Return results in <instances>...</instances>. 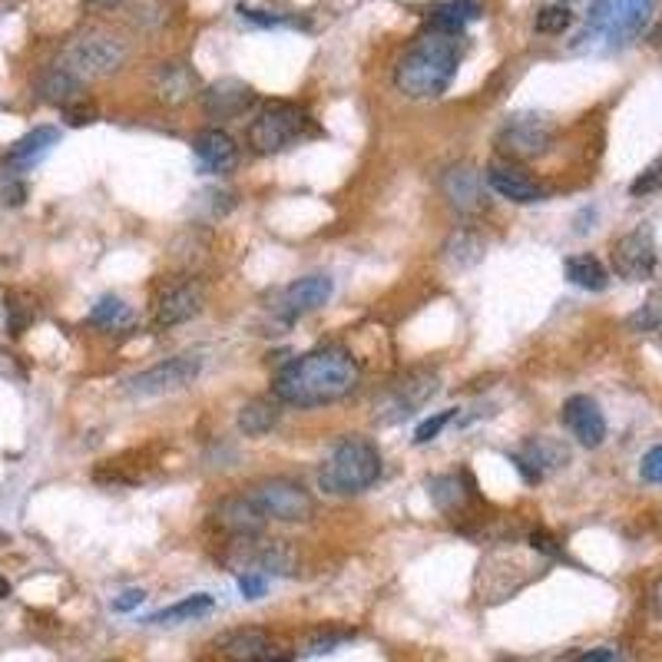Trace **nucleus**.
I'll list each match as a JSON object with an SVG mask.
<instances>
[{"instance_id": "1", "label": "nucleus", "mask_w": 662, "mask_h": 662, "mask_svg": "<svg viewBox=\"0 0 662 662\" xmlns=\"http://www.w3.org/2000/svg\"><path fill=\"white\" fill-rule=\"evenodd\" d=\"M361 381L358 361L342 345L315 348L295 361H288L275 375V398L292 408H322L348 398Z\"/></svg>"}, {"instance_id": "2", "label": "nucleus", "mask_w": 662, "mask_h": 662, "mask_svg": "<svg viewBox=\"0 0 662 662\" xmlns=\"http://www.w3.org/2000/svg\"><path fill=\"white\" fill-rule=\"evenodd\" d=\"M460 67V37L428 30L418 37L395 67V86L411 100H438L450 90Z\"/></svg>"}, {"instance_id": "3", "label": "nucleus", "mask_w": 662, "mask_h": 662, "mask_svg": "<svg viewBox=\"0 0 662 662\" xmlns=\"http://www.w3.org/2000/svg\"><path fill=\"white\" fill-rule=\"evenodd\" d=\"M660 0H593L573 50L580 53H610L633 43L656 17Z\"/></svg>"}, {"instance_id": "4", "label": "nucleus", "mask_w": 662, "mask_h": 662, "mask_svg": "<svg viewBox=\"0 0 662 662\" xmlns=\"http://www.w3.org/2000/svg\"><path fill=\"white\" fill-rule=\"evenodd\" d=\"M381 477V454L375 444L345 438L318 467V487L335 497H355Z\"/></svg>"}, {"instance_id": "5", "label": "nucleus", "mask_w": 662, "mask_h": 662, "mask_svg": "<svg viewBox=\"0 0 662 662\" xmlns=\"http://www.w3.org/2000/svg\"><path fill=\"white\" fill-rule=\"evenodd\" d=\"M308 123H312V116L298 103H288V100L265 103L262 113L255 116V123L248 126V146L258 156L282 153L285 146L298 143L308 133Z\"/></svg>"}, {"instance_id": "6", "label": "nucleus", "mask_w": 662, "mask_h": 662, "mask_svg": "<svg viewBox=\"0 0 662 662\" xmlns=\"http://www.w3.org/2000/svg\"><path fill=\"white\" fill-rule=\"evenodd\" d=\"M130 50L120 37L113 33H86L67 50V70L80 80H100L113 77L126 63Z\"/></svg>"}, {"instance_id": "7", "label": "nucleus", "mask_w": 662, "mask_h": 662, "mask_svg": "<svg viewBox=\"0 0 662 662\" xmlns=\"http://www.w3.org/2000/svg\"><path fill=\"white\" fill-rule=\"evenodd\" d=\"M203 365H206V358L200 352H186V355L166 358V361L140 371V375H133L126 381V395H133V398H160V395H170V391H183L203 375Z\"/></svg>"}, {"instance_id": "8", "label": "nucleus", "mask_w": 662, "mask_h": 662, "mask_svg": "<svg viewBox=\"0 0 662 662\" xmlns=\"http://www.w3.org/2000/svg\"><path fill=\"white\" fill-rule=\"evenodd\" d=\"M553 120L543 113H513L497 130V150L507 160H537L553 146Z\"/></svg>"}, {"instance_id": "9", "label": "nucleus", "mask_w": 662, "mask_h": 662, "mask_svg": "<svg viewBox=\"0 0 662 662\" xmlns=\"http://www.w3.org/2000/svg\"><path fill=\"white\" fill-rule=\"evenodd\" d=\"M248 500L268 517V520H282V523H302L312 517L315 503H312V493L295 483V480H285V477H272V480H262L258 487L248 490Z\"/></svg>"}, {"instance_id": "10", "label": "nucleus", "mask_w": 662, "mask_h": 662, "mask_svg": "<svg viewBox=\"0 0 662 662\" xmlns=\"http://www.w3.org/2000/svg\"><path fill=\"white\" fill-rule=\"evenodd\" d=\"M435 391H438V375L435 371H428V368L408 371L391 388H385V395L378 401V418L395 425V421L408 418L415 408H421Z\"/></svg>"}, {"instance_id": "11", "label": "nucleus", "mask_w": 662, "mask_h": 662, "mask_svg": "<svg viewBox=\"0 0 662 662\" xmlns=\"http://www.w3.org/2000/svg\"><path fill=\"white\" fill-rule=\"evenodd\" d=\"M660 265V255H656V242H653V228L650 225H640L627 235L617 238L613 245V272L627 282H646L653 278Z\"/></svg>"}, {"instance_id": "12", "label": "nucleus", "mask_w": 662, "mask_h": 662, "mask_svg": "<svg viewBox=\"0 0 662 662\" xmlns=\"http://www.w3.org/2000/svg\"><path fill=\"white\" fill-rule=\"evenodd\" d=\"M335 292V282L328 275H302L292 285H285L275 298V315L282 322H298L308 312H318Z\"/></svg>"}, {"instance_id": "13", "label": "nucleus", "mask_w": 662, "mask_h": 662, "mask_svg": "<svg viewBox=\"0 0 662 662\" xmlns=\"http://www.w3.org/2000/svg\"><path fill=\"white\" fill-rule=\"evenodd\" d=\"M220 653L228 662H292L288 653L275 650L268 630L262 627H238L220 640Z\"/></svg>"}, {"instance_id": "14", "label": "nucleus", "mask_w": 662, "mask_h": 662, "mask_svg": "<svg viewBox=\"0 0 662 662\" xmlns=\"http://www.w3.org/2000/svg\"><path fill=\"white\" fill-rule=\"evenodd\" d=\"M441 193L457 216H480L487 210L480 176L470 163H457L441 176Z\"/></svg>"}, {"instance_id": "15", "label": "nucleus", "mask_w": 662, "mask_h": 662, "mask_svg": "<svg viewBox=\"0 0 662 662\" xmlns=\"http://www.w3.org/2000/svg\"><path fill=\"white\" fill-rule=\"evenodd\" d=\"M487 186H490L500 200L517 203V206H533V203H543V200H547V190H543L533 176H527L520 166H513V163H490V170H487Z\"/></svg>"}, {"instance_id": "16", "label": "nucleus", "mask_w": 662, "mask_h": 662, "mask_svg": "<svg viewBox=\"0 0 662 662\" xmlns=\"http://www.w3.org/2000/svg\"><path fill=\"white\" fill-rule=\"evenodd\" d=\"M203 312V292L196 282H170L160 298H156V325L160 328H176Z\"/></svg>"}, {"instance_id": "17", "label": "nucleus", "mask_w": 662, "mask_h": 662, "mask_svg": "<svg viewBox=\"0 0 662 662\" xmlns=\"http://www.w3.org/2000/svg\"><path fill=\"white\" fill-rule=\"evenodd\" d=\"M252 103H255V90L235 77H222L203 90V110L213 120H235V116L248 113Z\"/></svg>"}, {"instance_id": "18", "label": "nucleus", "mask_w": 662, "mask_h": 662, "mask_svg": "<svg viewBox=\"0 0 662 662\" xmlns=\"http://www.w3.org/2000/svg\"><path fill=\"white\" fill-rule=\"evenodd\" d=\"M563 421H567L570 435L577 438V444H583L587 450L607 441V418H603L600 405L587 395H573L563 405Z\"/></svg>"}, {"instance_id": "19", "label": "nucleus", "mask_w": 662, "mask_h": 662, "mask_svg": "<svg viewBox=\"0 0 662 662\" xmlns=\"http://www.w3.org/2000/svg\"><path fill=\"white\" fill-rule=\"evenodd\" d=\"M213 520H216V527H222L228 537L255 540V537H262L268 517L248 497H232V500H222L220 507H216Z\"/></svg>"}, {"instance_id": "20", "label": "nucleus", "mask_w": 662, "mask_h": 662, "mask_svg": "<svg viewBox=\"0 0 662 662\" xmlns=\"http://www.w3.org/2000/svg\"><path fill=\"white\" fill-rule=\"evenodd\" d=\"M193 153H196L200 166H203L210 176L232 173L235 163H238V146H235V140H232L225 130H203V133L193 140Z\"/></svg>"}, {"instance_id": "21", "label": "nucleus", "mask_w": 662, "mask_h": 662, "mask_svg": "<svg viewBox=\"0 0 662 662\" xmlns=\"http://www.w3.org/2000/svg\"><path fill=\"white\" fill-rule=\"evenodd\" d=\"M153 86H156V100L166 103V106H183V103H190L193 96L203 93L200 77L190 63H166L156 73Z\"/></svg>"}, {"instance_id": "22", "label": "nucleus", "mask_w": 662, "mask_h": 662, "mask_svg": "<svg viewBox=\"0 0 662 662\" xmlns=\"http://www.w3.org/2000/svg\"><path fill=\"white\" fill-rule=\"evenodd\" d=\"M513 460H517V470H520L530 483H537V480H543L550 470L563 467L567 447L557 441H527L517 450Z\"/></svg>"}, {"instance_id": "23", "label": "nucleus", "mask_w": 662, "mask_h": 662, "mask_svg": "<svg viewBox=\"0 0 662 662\" xmlns=\"http://www.w3.org/2000/svg\"><path fill=\"white\" fill-rule=\"evenodd\" d=\"M83 93V80L73 77L63 63L60 67H50L37 77V96L43 103H53V106H70L77 103Z\"/></svg>"}, {"instance_id": "24", "label": "nucleus", "mask_w": 662, "mask_h": 662, "mask_svg": "<svg viewBox=\"0 0 662 662\" xmlns=\"http://www.w3.org/2000/svg\"><path fill=\"white\" fill-rule=\"evenodd\" d=\"M480 13H483L480 0H447V3L435 7L428 13V30H435V33H460Z\"/></svg>"}, {"instance_id": "25", "label": "nucleus", "mask_w": 662, "mask_h": 662, "mask_svg": "<svg viewBox=\"0 0 662 662\" xmlns=\"http://www.w3.org/2000/svg\"><path fill=\"white\" fill-rule=\"evenodd\" d=\"M60 140V130L57 126H37V130H30L27 136H20L10 150H7V163L10 166H30V163H37L53 143Z\"/></svg>"}, {"instance_id": "26", "label": "nucleus", "mask_w": 662, "mask_h": 662, "mask_svg": "<svg viewBox=\"0 0 662 662\" xmlns=\"http://www.w3.org/2000/svg\"><path fill=\"white\" fill-rule=\"evenodd\" d=\"M563 268H567V278L587 292H603L610 285V272L597 255H570Z\"/></svg>"}, {"instance_id": "27", "label": "nucleus", "mask_w": 662, "mask_h": 662, "mask_svg": "<svg viewBox=\"0 0 662 662\" xmlns=\"http://www.w3.org/2000/svg\"><path fill=\"white\" fill-rule=\"evenodd\" d=\"M213 607H216V600H213L210 593H193V597H186V600H180V603H173V607H166V610L153 613V617H150V620H143V623H153V627L190 623V620H200L203 613H210Z\"/></svg>"}, {"instance_id": "28", "label": "nucleus", "mask_w": 662, "mask_h": 662, "mask_svg": "<svg viewBox=\"0 0 662 662\" xmlns=\"http://www.w3.org/2000/svg\"><path fill=\"white\" fill-rule=\"evenodd\" d=\"M275 425H278V405H272V401H265V398H255V401H248V405L238 411V431L248 435V438H262V435H268Z\"/></svg>"}, {"instance_id": "29", "label": "nucleus", "mask_w": 662, "mask_h": 662, "mask_svg": "<svg viewBox=\"0 0 662 662\" xmlns=\"http://www.w3.org/2000/svg\"><path fill=\"white\" fill-rule=\"evenodd\" d=\"M130 322H133V308L116 295H103L90 312V325H96L103 332H123Z\"/></svg>"}, {"instance_id": "30", "label": "nucleus", "mask_w": 662, "mask_h": 662, "mask_svg": "<svg viewBox=\"0 0 662 662\" xmlns=\"http://www.w3.org/2000/svg\"><path fill=\"white\" fill-rule=\"evenodd\" d=\"M480 255H483V242H480L470 228H460L457 235H450V242H447V248H444V258H447L450 265H457V268L473 265Z\"/></svg>"}, {"instance_id": "31", "label": "nucleus", "mask_w": 662, "mask_h": 662, "mask_svg": "<svg viewBox=\"0 0 662 662\" xmlns=\"http://www.w3.org/2000/svg\"><path fill=\"white\" fill-rule=\"evenodd\" d=\"M255 563L265 570V573H275V577H288L292 570H295V553H292V547L288 543H278V540H268V543H262L258 547V553H255Z\"/></svg>"}, {"instance_id": "32", "label": "nucleus", "mask_w": 662, "mask_h": 662, "mask_svg": "<svg viewBox=\"0 0 662 662\" xmlns=\"http://www.w3.org/2000/svg\"><path fill=\"white\" fill-rule=\"evenodd\" d=\"M33 305H30V298L27 295H20V292H10L7 295V325H10V335H23L27 332V325L33 322Z\"/></svg>"}, {"instance_id": "33", "label": "nucleus", "mask_w": 662, "mask_h": 662, "mask_svg": "<svg viewBox=\"0 0 662 662\" xmlns=\"http://www.w3.org/2000/svg\"><path fill=\"white\" fill-rule=\"evenodd\" d=\"M570 23H573V13L567 7H540L537 13V33H547V37L563 33Z\"/></svg>"}, {"instance_id": "34", "label": "nucleus", "mask_w": 662, "mask_h": 662, "mask_svg": "<svg viewBox=\"0 0 662 662\" xmlns=\"http://www.w3.org/2000/svg\"><path fill=\"white\" fill-rule=\"evenodd\" d=\"M653 193H662V156L653 160L630 186V196H653Z\"/></svg>"}, {"instance_id": "35", "label": "nucleus", "mask_w": 662, "mask_h": 662, "mask_svg": "<svg viewBox=\"0 0 662 662\" xmlns=\"http://www.w3.org/2000/svg\"><path fill=\"white\" fill-rule=\"evenodd\" d=\"M454 418H457V408H450V411H441V415H431V418H425V421L415 428V444L435 441V438L441 435L444 428H447Z\"/></svg>"}, {"instance_id": "36", "label": "nucleus", "mask_w": 662, "mask_h": 662, "mask_svg": "<svg viewBox=\"0 0 662 662\" xmlns=\"http://www.w3.org/2000/svg\"><path fill=\"white\" fill-rule=\"evenodd\" d=\"M431 487H435L431 497H435V503H438L441 510H450L457 500H464V490H460L457 477H441V480H435Z\"/></svg>"}, {"instance_id": "37", "label": "nucleus", "mask_w": 662, "mask_h": 662, "mask_svg": "<svg viewBox=\"0 0 662 662\" xmlns=\"http://www.w3.org/2000/svg\"><path fill=\"white\" fill-rule=\"evenodd\" d=\"M63 113H67V123H70V126H86V123H93V120L100 116L96 106H93V103H83V100L63 106Z\"/></svg>"}, {"instance_id": "38", "label": "nucleus", "mask_w": 662, "mask_h": 662, "mask_svg": "<svg viewBox=\"0 0 662 662\" xmlns=\"http://www.w3.org/2000/svg\"><path fill=\"white\" fill-rule=\"evenodd\" d=\"M640 473L646 483H662V444H656L653 450H646L643 464H640Z\"/></svg>"}, {"instance_id": "39", "label": "nucleus", "mask_w": 662, "mask_h": 662, "mask_svg": "<svg viewBox=\"0 0 662 662\" xmlns=\"http://www.w3.org/2000/svg\"><path fill=\"white\" fill-rule=\"evenodd\" d=\"M345 640H352V636H348V633H342V636H338V633H325V636H318V640H308V643H305V653H308V656H322V653H332L335 646H342Z\"/></svg>"}, {"instance_id": "40", "label": "nucleus", "mask_w": 662, "mask_h": 662, "mask_svg": "<svg viewBox=\"0 0 662 662\" xmlns=\"http://www.w3.org/2000/svg\"><path fill=\"white\" fill-rule=\"evenodd\" d=\"M662 318V308H660V298H650L646 302V308L640 312V315H633V325L636 328H643V332H650V328H656Z\"/></svg>"}, {"instance_id": "41", "label": "nucleus", "mask_w": 662, "mask_h": 662, "mask_svg": "<svg viewBox=\"0 0 662 662\" xmlns=\"http://www.w3.org/2000/svg\"><path fill=\"white\" fill-rule=\"evenodd\" d=\"M238 590H242L245 600H258V597H265V577H258V573H242V577H238Z\"/></svg>"}, {"instance_id": "42", "label": "nucleus", "mask_w": 662, "mask_h": 662, "mask_svg": "<svg viewBox=\"0 0 662 662\" xmlns=\"http://www.w3.org/2000/svg\"><path fill=\"white\" fill-rule=\"evenodd\" d=\"M143 600H146V593H143V590H123V593L113 600V610H116V613H130V610H136Z\"/></svg>"}, {"instance_id": "43", "label": "nucleus", "mask_w": 662, "mask_h": 662, "mask_svg": "<svg viewBox=\"0 0 662 662\" xmlns=\"http://www.w3.org/2000/svg\"><path fill=\"white\" fill-rule=\"evenodd\" d=\"M23 200H27V186L23 183H7L0 190V203L3 206H23Z\"/></svg>"}, {"instance_id": "44", "label": "nucleus", "mask_w": 662, "mask_h": 662, "mask_svg": "<svg viewBox=\"0 0 662 662\" xmlns=\"http://www.w3.org/2000/svg\"><path fill=\"white\" fill-rule=\"evenodd\" d=\"M530 547L537 553H547V557H560V543L550 537V533H530Z\"/></svg>"}, {"instance_id": "45", "label": "nucleus", "mask_w": 662, "mask_h": 662, "mask_svg": "<svg viewBox=\"0 0 662 662\" xmlns=\"http://www.w3.org/2000/svg\"><path fill=\"white\" fill-rule=\"evenodd\" d=\"M573 662H617V653L613 650H590V653H583V656H577Z\"/></svg>"}, {"instance_id": "46", "label": "nucleus", "mask_w": 662, "mask_h": 662, "mask_svg": "<svg viewBox=\"0 0 662 662\" xmlns=\"http://www.w3.org/2000/svg\"><path fill=\"white\" fill-rule=\"evenodd\" d=\"M86 3H93V7H100V10H113V7H120L123 0H86Z\"/></svg>"}, {"instance_id": "47", "label": "nucleus", "mask_w": 662, "mask_h": 662, "mask_svg": "<svg viewBox=\"0 0 662 662\" xmlns=\"http://www.w3.org/2000/svg\"><path fill=\"white\" fill-rule=\"evenodd\" d=\"M653 607H656V613L662 617V580L656 583V590H653Z\"/></svg>"}, {"instance_id": "48", "label": "nucleus", "mask_w": 662, "mask_h": 662, "mask_svg": "<svg viewBox=\"0 0 662 662\" xmlns=\"http://www.w3.org/2000/svg\"><path fill=\"white\" fill-rule=\"evenodd\" d=\"M7 597H10V583H7V580L0 577V600H7Z\"/></svg>"}, {"instance_id": "49", "label": "nucleus", "mask_w": 662, "mask_h": 662, "mask_svg": "<svg viewBox=\"0 0 662 662\" xmlns=\"http://www.w3.org/2000/svg\"><path fill=\"white\" fill-rule=\"evenodd\" d=\"M0 543H7V533H0Z\"/></svg>"}, {"instance_id": "50", "label": "nucleus", "mask_w": 662, "mask_h": 662, "mask_svg": "<svg viewBox=\"0 0 662 662\" xmlns=\"http://www.w3.org/2000/svg\"><path fill=\"white\" fill-rule=\"evenodd\" d=\"M660 47H662V33H660Z\"/></svg>"}]
</instances>
